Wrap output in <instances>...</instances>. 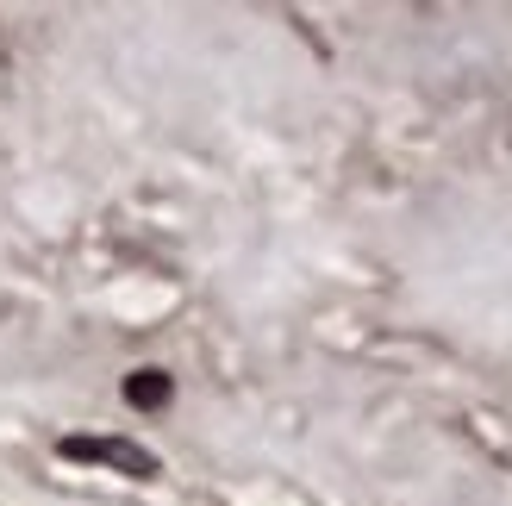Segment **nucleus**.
<instances>
[{"label":"nucleus","instance_id":"f257e3e1","mask_svg":"<svg viewBox=\"0 0 512 506\" xmlns=\"http://www.w3.org/2000/svg\"><path fill=\"white\" fill-rule=\"evenodd\" d=\"M57 457H69V463H107L119 475H132V482H157V475H163V463L150 457L144 444H132V438H57Z\"/></svg>","mask_w":512,"mask_h":506},{"label":"nucleus","instance_id":"f03ea898","mask_svg":"<svg viewBox=\"0 0 512 506\" xmlns=\"http://www.w3.org/2000/svg\"><path fill=\"white\" fill-rule=\"evenodd\" d=\"M169 394H175V382H169L163 369H138V375H125V400H132V407H144V413L169 407Z\"/></svg>","mask_w":512,"mask_h":506}]
</instances>
